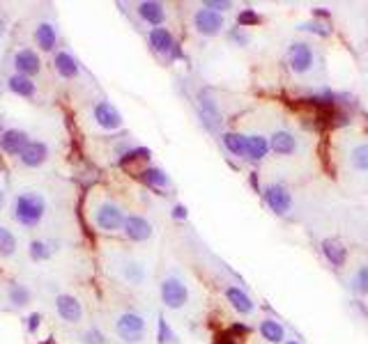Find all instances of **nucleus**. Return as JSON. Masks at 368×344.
<instances>
[{
	"label": "nucleus",
	"instance_id": "obj_1",
	"mask_svg": "<svg viewBox=\"0 0 368 344\" xmlns=\"http://www.w3.org/2000/svg\"><path fill=\"white\" fill-rule=\"evenodd\" d=\"M46 216V200L37 191H21L14 200V218L24 227H37Z\"/></svg>",
	"mask_w": 368,
	"mask_h": 344
},
{
	"label": "nucleus",
	"instance_id": "obj_2",
	"mask_svg": "<svg viewBox=\"0 0 368 344\" xmlns=\"http://www.w3.org/2000/svg\"><path fill=\"white\" fill-rule=\"evenodd\" d=\"M116 333L120 340H125L129 344H138L145 340L148 333V324L145 317L138 315V312H122V315L116 319Z\"/></svg>",
	"mask_w": 368,
	"mask_h": 344
},
{
	"label": "nucleus",
	"instance_id": "obj_3",
	"mask_svg": "<svg viewBox=\"0 0 368 344\" xmlns=\"http://www.w3.org/2000/svg\"><path fill=\"white\" fill-rule=\"evenodd\" d=\"M285 60H288V67L292 74H297V76L311 74L315 67V48H313V44H309V41H292Z\"/></svg>",
	"mask_w": 368,
	"mask_h": 344
},
{
	"label": "nucleus",
	"instance_id": "obj_4",
	"mask_svg": "<svg viewBox=\"0 0 368 344\" xmlns=\"http://www.w3.org/2000/svg\"><path fill=\"white\" fill-rule=\"evenodd\" d=\"M159 294L163 306L170 308V310H180L187 306L189 301V287L184 285V280L178 276H168L161 280V287H159Z\"/></svg>",
	"mask_w": 368,
	"mask_h": 344
},
{
	"label": "nucleus",
	"instance_id": "obj_5",
	"mask_svg": "<svg viewBox=\"0 0 368 344\" xmlns=\"http://www.w3.org/2000/svg\"><path fill=\"white\" fill-rule=\"evenodd\" d=\"M95 225L101 232H118V229L125 227V218L127 214L122 212V207L116 202H101L95 209Z\"/></svg>",
	"mask_w": 368,
	"mask_h": 344
},
{
	"label": "nucleus",
	"instance_id": "obj_6",
	"mask_svg": "<svg viewBox=\"0 0 368 344\" xmlns=\"http://www.w3.org/2000/svg\"><path fill=\"white\" fill-rule=\"evenodd\" d=\"M223 26H226V21H223V14H217L212 12V9H198L196 14H193V28H196V33L203 35V37H217Z\"/></svg>",
	"mask_w": 368,
	"mask_h": 344
},
{
	"label": "nucleus",
	"instance_id": "obj_7",
	"mask_svg": "<svg viewBox=\"0 0 368 344\" xmlns=\"http://www.w3.org/2000/svg\"><path fill=\"white\" fill-rule=\"evenodd\" d=\"M262 197H265V202H267L270 209L279 216H285L292 207V195L281 184H270L267 189L262 191Z\"/></svg>",
	"mask_w": 368,
	"mask_h": 344
},
{
	"label": "nucleus",
	"instance_id": "obj_8",
	"mask_svg": "<svg viewBox=\"0 0 368 344\" xmlns=\"http://www.w3.org/2000/svg\"><path fill=\"white\" fill-rule=\"evenodd\" d=\"M92 115H95L99 127L106 129V131L122 129V124H125V120H122V113L111 101H97L95 108H92Z\"/></svg>",
	"mask_w": 368,
	"mask_h": 344
},
{
	"label": "nucleus",
	"instance_id": "obj_9",
	"mask_svg": "<svg viewBox=\"0 0 368 344\" xmlns=\"http://www.w3.org/2000/svg\"><path fill=\"white\" fill-rule=\"evenodd\" d=\"M122 232L129 239V241L134 244H143L148 241L152 236V223L148 221L145 216H138V214H129L125 218V227H122Z\"/></svg>",
	"mask_w": 368,
	"mask_h": 344
},
{
	"label": "nucleus",
	"instance_id": "obj_10",
	"mask_svg": "<svg viewBox=\"0 0 368 344\" xmlns=\"http://www.w3.org/2000/svg\"><path fill=\"white\" fill-rule=\"evenodd\" d=\"M56 312L60 319L67 321V324H78V321L83 319V306H81V301L71 294L56 296Z\"/></svg>",
	"mask_w": 368,
	"mask_h": 344
},
{
	"label": "nucleus",
	"instance_id": "obj_11",
	"mask_svg": "<svg viewBox=\"0 0 368 344\" xmlns=\"http://www.w3.org/2000/svg\"><path fill=\"white\" fill-rule=\"evenodd\" d=\"M148 39H150L152 51H157L159 56H180L175 37H173V33L168 28H152Z\"/></svg>",
	"mask_w": 368,
	"mask_h": 344
},
{
	"label": "nucleus",
	"instance_id": "obj_12",
	"mask_svg": "<svg viewBox=\"0 0 368 344\" xmlns=\"http://www.w3.org/2000/svg\"><path fill=\"white\" fill-rule=\"evenodd\" d=\"M19 161H21L26 168H42L48 161V145L42 140H30L24 152L19 154Z\"/></svg>",
	"mask_w": 368,
	"mask_h": 344
},
{
	"label": "nucleus",
	"instance_id": "obj_13",
	"mask_svg": "<svg viewBox=\"0 0 368 344\" xmlns=\"http://www.w3.org/2000/svg\"><path fill=\"white\" fill-rule=\"evenodd\" d=\"M14 67H16V74L33 78L42 71V60H39L37 51L21 48V51H16V56H14Z\"/></svg>",
	"mask_w": 368,
	"mask_h": 344
},
{
	"label": "nucleus",
	"instance_id": "obj_14",
	"mask_svg": "<svg viewBox=\"0 0 368 344\" xmlns=\"http://www.w3.org/2000/svg\"><path fill=\"white\" fill-rule=\"evenodd\" d=\"M28 142H30L28 133L21 129H7V131L0 133V150L9 156H19Z\"/></svg>",
	"mask_w": 368,
	"mask_h": 344
},
{
	"label": "nucleus",
	"instance_id": "obj_15",
	"mask_svg": "<svg viewBox=\"0 0 368 344\" xmlns=\"http://www.w3.org/2000/svg\"><path fill=\"white\" fill-rule=\"evenodd\" d=\"M270 150L274 154H281V156H288L297 152V135L288 129H279L270 135Z\"/></svg>",
	"mask_w": 368,
	"mask_h": 344
},
{
	"label": "nucleus",
	"instance_id": "obj_16",
	"mask_svg": "<svg viewBox=\"0 0 368 344\" xmlns=\"http://www.w3.org/2000/svg\"><path fill=\"white\" fill-rule=\"evenodd\" d=\"M136 12L152 28H161V24L166 21V7H163L161 3H157V0H145V3H138Z\"/></svg>",
	"mask_w": 368,
	"mask_h": 344
},
{
	"label": "nucleus",
	"instance_id": "obj_17",
	"mask_svg": "<svg viewBox=\"0 0 368 344\" xmlns=\"http://www.w3.org/2000/svg\"><path fill=\"white\" fill-rule=\"evenodd\" d=\"M270 152V140L265 138V135H247V140H244V159H251V161H260L265 159Z\"/></svg>",
	"mask_w": 368,
	"mask_h": 344
},
{
	"label": "nucleus",
	"instance_id": "obj_18",
	"mask_svg": "<svg viewBox=\"0 0 368 344\" xmlns=\"http://www.w3.org/2000/svg\"><path fill=\"white\" fill-rule=\"evenodd\" d=\"M322 248V255L327 257V262H329L332 266H343L345 259H347V248L343 241H339V239H324V241L320 244Z\"/></svg>",
	"mask_w": 368,
	"mask_h": 344
},
{
	"label": "nucleus",
	"instance_id": "obj_19",
	"mask_svg": "<svg viewBox=\"0 0 368 344\" xmlns=\"http://www.w3.org/2000/svg\"><path fill=\"white\" fill-rule=\"evenodd\" d=\"M53 67H56V71H58L60 78L71 80V78L78 76V62H76L74 56L67 53V51H60V53H56V58H53Z\"/></svg>",
	"mask_w": 368,
	"mask_h": 344
},
{
	"label": "nucleus",
	"instance_id": "obj_20",
	"mask_svg": "<svg viewBox=\"0 0 368 344\" xmlns=\"http://www.w3.org/2000/svg\"><path fill=\"white\" fill-rule=\"evenodd\" d=\"M35 41L37 46L42 51H53L56 44H58V30L53 24H48V21H42L37 28H35Z\"/></svg>",
	"mask_w": 368,
	"mask_h": 344
},
{
	"label": "nucleus",
	"instance_id": "obj_21",
	"mask_svg": "<svg viewBox=\"0 0 368 344\" xmlns=\"http://www.w3.org/2000/svg\"><path fill=\"white\" fill-rule=\"evenodd\" d=\"M7 88L14 92L16 97H24V99H33L37 95V85L33 83V78L21 76V74H12L7 78Z\"/></svg>",
	"mask_w": 368,
	"mask_h": 344
},
{
	"label": "nucleus",
	"instance_id": "obj_22",
	"mask_svg": "<svg viewBox=\"0 0 368 344\" xmlns=\"http://www.w3.org/2000/svg\"><path fill=\"white\" fill-rule=\"evenodd\" d=\"M226 298H228V303L240 312V315H251V312L255 310L251 296L247 294V291H242L240 287H228Z\"/></svg>",
	"mask_w": 368,
	"mask_h": 344
},
{
	"label": "nucleus",
	"instance_id": "obj_23",
	"mask_svg": "<svg viewBox=\"0 0 368 344\" xmlns=\"http://www.w3.org/2000/svg\"><path fill=\"white\" fill-rule=\"evenodd\" d=\"M347 161H350L352 170H357V172H368V140L352 145L350 154H347Z\"/></svg>",
	"mask_w": 368,
	"mask_h": 344
},
{
	"label": "nucleus",
	"instance_id": "obj_24",
	"mask_svg": "<svg viewBox=\"0 0 368 344\" xmlns=\"http://www.w3.org/2000/svg\"><path fill=\"white\" fill-rule=\"evenodd\" d=\"M200 118L210 129H217L221 124V113L217 108V103H214V99H210V97L200 99Z\"/></svg>",
	"mask_w": 368,
	"mask_h": 344
},
{
	"label": "nucleus",
	"instance_id": "obj_25",
	"mask_svg": "<svg viewBox=\"0 0 368 344\" xmlns=\"http://www.w3.org/2000/svg\"><path fill=\"white\" fill-rule=\"evenodd\" d=\"M260 335L272 344H281L285 340V330L276 319H262L260 321Z\"/></svg>",
	"mask_w": 368,
	"mask_h": 344
},
{
	"label": "nucleus",
	"instance_id": "obj_26",
	"mask_svg": "<svg viewBox=\"0 0 368 344\" xmlns=\"http://www.w3.org/2000/svg\"><path fill=\"white\" fill-rule=\"evenodd\" d=\"M7 298H9V303H12V306L24 308V306L30 303V301H33V291H30L21 283H12V285H9V289H7Z\"/></svg>",
	"mask_w": 368,
	"mask_h": 344
},
{
	"label": "nucleus",
	"instance_id": "obj_27",
	"mask_svg": "<svg viewBox=\"0 0 368 344\" xmlns=\"http://www.w3.org/2000/svg\"><path fill=\"white\" fill-rule=\"evenodd\" d=\"M140 179L145 182L148 186H152V189H168V186H170L168 174L163 172L161 168H145L140 172Z\"/></svg>",
	"mask_w": 368,
	"mask_h": 344
},
{
	"label": "nucleus",
	"instance_id": "obj_28",
	"mask_svg": "<svg viewBox=\"0 0 368 344\" xmlns=\"http://www.w3.org/2000/svg\"><path fill=\"white\" fill-rule=\"evenodd\" d=\"M16 248H19V241H16V236L14 232L9 227H3L0 225V257H12L16 253Z\"/></svg>",
	"mask_w": 368,
	"mask_h": 344
},
{
	"label": "nucleus",
	"instance_id": "obj_29",
	"mask_svg": "<svg viewBox=\"0 0 368 344\" xmlns=\"http://www.w3.org/2000/svg\"><path fill=\"white\" fill-rule=\"evenodd\" d=\"M122 276H125V280L127 283H131V285H140V283H145V266H143L140 262H129L122 266Z\"/></svg>",
	"mask_w": 368,
	"mask_h": 344
},
{
	"label": "nucleus",
	"instance_id": "obj_30",
	"mask_svg": "<svg viewBox=\"0 0 368 344\" xmlns=\"http://www.w3.org/2000/svg\"><path fill=\"white\" fill-rule=\"evenodd\" d=\"M223 147H226L230 154L235 156H242L244 159V140H247V135L244 133H223Z\"/></svg>",
	"mask_w": 368,
	"mask_h": 344
},
{
	"label": "nucleus",
	"instance_id": "obj_31",
	"mask_svg": "<svg viewBox=\"0 0 368 344\" xmlns=\"http://www.w3.org/2000/svg\"><path fill=\"white\" fill-rule=\"evenodd\" d=\"M53 250L56 248H51V244L48 241H33L30 244V248H28V253H30V259H33V262H46V259L53 255Z\"/></svg>",
	"mask_w": 368,
	"mask_h": 344
},
{
	"label": "nucleus",
	"instance_id": "obj_32",
	"mask_svg": "<svg viewBox=\"0 0 368 344\" xmlns=\"http://www.w3.org/2000/svg\"><path fill=\"white\" fill-rule=\"evenodd\" d=\"M352 289L357 294H368V264H362L352 276Z\"/></svg>",
	"mask_w": 368,
	"mask_h": 344
},
{
	"label": "nucleus",
	"instance_id": "obj_33",
	"mask_svg": "<svg viewBox=\"0 0 368 344\" xmlns=\"http://www.w3.org/2000/svg\"><path fill=\"white\" fill-rule=\"evenodd\" d=\"M300 30H306V33H313V35H320V37H327L332 33V30L327 28V24H322V21H306V24L300 26Z\"/></svg>",
	"mask_w": 368,
	"mask_h": 344
},
{
	"label": "nucleus",
	"instance_id": "obj_34",
	"mask_svg": "<svg viewBox=\"0 0 368 344\" xmlns=\"http://www.w3.org/2000/svg\"><path fill=\"white\" fill-rule=\"evenodd\" d=\"M309 101L315 103V106H332V103H334V92L327 90V88H322V90L315 92V95H311Z\"/></svg>",
	"mask_w": 368,
	"mask_h": 344
},
{
	"label": "nucleus",
	"instance_id": "obj_35",
	"mask_svg": "<svg viewBox=\"0 0 368 344\" xmlns=\"http://www.w3.org/2000/svg\"><path fill=\"white\" fill-rule=\"evenodd\" d=\"M157 340L159 344H170V342H175V333L170 330V326L166 324V319L159 317V333H157Z\"/></svg>",
	"mask_w": 368,
	"mask_h": 344
},
{
	"label": "nucleus",
	"instance_id": "obj_36",
	"mask_svg": "<svg viewBox=\"0 0 368 344\" xmlns=\"http://www.w3.org/2000/svg\"><path fill=\"white\" fill-rule=\"evenodd\" d=\"M203 7L212 9V12H217V14H223V12H228V9H232V3H228V0H205Z\"/></svg>",
	"mask_w": 368,
	"mask_h": 344
},
{
	"label": "nucleus",
	"instance_id": "obj_37",
	"mask_svg": "<svg viewBox=\"0 0 368 344\" xmlns=\"http://www.w3.org/2000/svg\"><path fill=\"white\" fill-rule=\"evenodd\" d=\"M230 39L237 46H247L249 44V35H247V30H244V28H232L230 30Z\"/></svg>",
	"mask_w": 368,
	"mask_h": 344
},
{
	"label": "nucleus",
	"instance_id": "obj_38",
	"mask_svg": "<svg viewBox=\"0 0 368 344\" xmlns=\"http://www.w3.org/2000/svg\"><path fill=\"white\" fill-rule=\"evenodd\" d=\"M253 24H258V14L251 12V9H244V12L240 14V28H247Z\"/></svg>",
	"mask_w": 368,
	"mask_h": 344
},
{
	"label": "nucleus",
	"instance_id": "obj_39",
	"mask_svg": "<svg viewBox=\"0 0 368 344\" xmlns=\"http://www.w3.org/2000/svg\"><path fill=\"white\" fill-rule=\"evenodd\" d=\"M88 338H90V340H86L88 344H104V335H101L99 330H90Z\"/></svg>",
	"mask_w": 368,
	"mask_h": 344
},
{
	"label": "nucleus",
	"instance_id": "obj_40",
	"mask_svg": "<svg viewBox=\"0 0 368 344\" xmlns=\"http://www.w3.org/2000/svg\"><path fill=\"white\" fill-rule=\"evenodd\" d=\"M39 319H42V315H30V319H28V330H30V333H35V330H37Z\"/></svg>",
	"mask_w": 368,
	"mask_h": 344
},
{
	"label": "nucleus",
	"instance_id": "obj_41",
	"mask_svg": "<svg viewBox=\"0 0 368 344\" xmlns=\"http://www.w3.org/2000/svg\"><path fill=\"white\" fill-rule=\"evenodd\" d=\"M173 216H175V218H180V221H182V218H187V209H184L182 204H178L175 209H173Z\"/></svg>",
	"mask_w": 368,
	"mask_h": 344
},
{
	"label": "nucleus",
	"instance_id": "obj_42",
	"mask_svg": "<svg viewBox=\"0 0 368 344\" xmlns=\"http://www.w3.org/2000/svg\"><path fill=\"white\" fill-rule=\"evenodd\" d=\"M5 30H7V21H5V16L0 14V37L5 35Z\"/></svg>",
	"mask_w": 368,
	"mask_h": 344
},
{
	"label": "nucleus",
	"instance_id": "obj_43",
	"mask_svg": "<svg viewBox=\"0 0 368 344\" xmlns=\"http://www.w3.org/2000/svg\"><path fill=\"white\" fill-rule=\"evenodd\" d=\"M232 340H235V338H232ZM232 340H230V338H221V340H219V344H235Z\"/></svg>",
	"mask_w": 368,
	"mask_h": 344
},
{
	"label": "nucleus",
	"instance_id": "obj_44",
	"mask_svg": "<svg viewBox=\"0 0 368 344\" xmlns=\"http://www.w3.org/2000/svg\"><path fill=\"white\" fill-rule=\"evenodd\" d=\"M3 202H5V193L0 191V207H3Z\"/></svg>",
	"mask_w": 368,
	"mask_h": 344
},
{
	"label": "nucleus",
	"instance_id": "obj_45",
	"mask_svg": "<svg viewBox=\"0 0 368 344\" xmlns=\"http://www.w3.org/2000/svg\"><path fill=\"white\" fill-rule=\"evenodd\" d=\"M285 344H300V342H295V340H288V342H285Z\"/></svg>",
	"mask_w": 368,
	"mask_h": 344
}]
</instances>
